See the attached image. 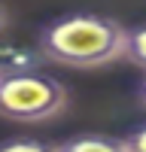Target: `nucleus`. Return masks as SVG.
Masks as SVG:
<instances>
[{
    "label": "nucleus",
    "instance_id": "9",
    "mask_svg": "<svg viewBox=\"0 0 146 152\" xmlns=\"http://www.w3.org/2000/svg\"><path fill=\"white\" fill-rule=\"evenodd\" d=\"M3 24H6V12L0 9V31H3Z\"/></svg>",
    "mask_w": 146,
    "mask_h": 152
},
{
    "label": "nucleus",
    "instance_id": "2",
    "mask_svg": "<svg viewBox=\"0 0 146 152\" xmlns=\"http://www.w3.org/2000/svg\"><path fill=\"white\" fill-rule=\"evenodd\" d=\"M67 107V88L40 70L0 76V116L21 125H40L61 116Z\"/></svg>",
    "mask_w": 146,
    "mask_h": 152
},
{
    "label": "nucleus",
    "instance_id": "3",
    "mask_svg": "<svg viewBox=\"0 0 146 152\" xmlns=\"http://www.w3.org/2000/svg\"><path fill=\"white\" fill-rule=\"evenodd\" d=\"M43 61H49V58L43 55L40 43L28 46V43H15V40H3V37H0V76L40 70Z\"/></svg>",
    "mask_w": 146,
    "mask_h": 152
},
{
    "label": "nucleus",
    "instance_id": "1",
    "mask_svg": "<svg viewBox=\"0 0 146 152\" xmlns=\"http://www.w3.org/2000/svg\"><path fill=\"white\" fill-rule=\"evenodd\" d=\"M128 28L97 12H73L52 21L40 34V49L49 61L67 67H104L125 58Z\"/></svg>",
    "mask_w": 146,
    "mask_h": 152
},
{
    "label": "nucleus",
    "instance_id": "6",
    "mask_svg": "<svg viewBox=\"0 0 146 152\" xmlns=\"http://www.w3.org/2000/svg\"><path fill=\"white\" fill-rule=\"evenodd\" d=\"M125 149H128V152H146V122L128 131V137H125Z\"/></svg>",
    "mask_w": 146,
    "mask_h": 152
},
{
    "label": "nucleus",
    "instance_id": "8",
    "mask_svg": "<svg viewBox=\"0 0 146 152\" xmlns=\"http://www.w3.org/2000/svg\"><path fill=\"white\" fill-rule=\"evenodd\" d=\"M137 97H140V104L146 107V79H143V82L137 85Z\"/></svg>",
    "mask_w": 146,
    "mask_h": 152
},
{
    "label": "nucleus",
    "instance_id": "5",
    "mask_svg": "<svg viewBox=\"0 0 146 152\" xmlns=\"http://www.w3.org/2000/svg\"><path fill=\"white\" fill-rule=\"evenodd\" d=\"M125 58L131 64H137L146 70V24L140 28H131L128 31V40H125Z\"/></svg>",
    "mask_w": 146,
    "mask_h": 152
},
{
    "label": "nucleus",
    "instance_id": "4",
    "mask_svg": "<svg viewBox=\"0 0 146 152\" xmlns=\"http://www.w3.org/2000/svg\"><path fill=\"white\" fill-rule=\"evenodd\" d=\"M52 149H67V152H113V149H125V137L116 140V137H107V134H85V137H73V140L55 143Z\"/></svg>",
    "mask_w": 146,
    "mask_h": 152
},
{
    "label": "nucleus",
    "instance_id": "7",
    "mask_svg": "<svg viewBox=\"0 0 146 152\" xmlns=\"http://www.w3.org/2000/svg\"><path fill=\"white\" fill-rule=\"evenodd\" d=\"M0 149H34V152H40V149H52L49 143H40V140H6V143H0Z\"/></svg>",
    "mask_w": 146,
    "mask_h": 152
}]
</instances>
